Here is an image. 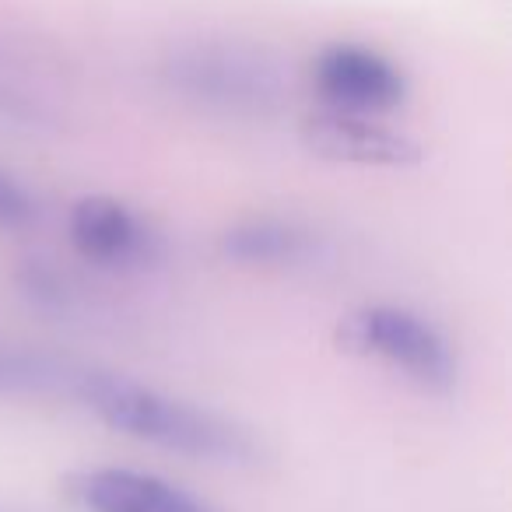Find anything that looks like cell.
Returning <instances> with one entry per match:
<instances>
[{"label": "cell", "mask_w": 512, "mask_h": 512, "mask_svg": "<svg viewBox=\"0 0 512 512\" xmlns=\"http://www.w3.org/2000/svg\"><path fill=\"white\" fill-rule=\"evenodd\" d=\"M102 425L137 442L190 456V460L246 467L260 460V442L249 428L193 400L172 397L130 376L88 365L78 397Z\"/></svg>", "instance_id": "6da1fadb"}, {"label": "cell", "mask_w": 512, "mask_h": 512, "mask_svg": "<svg viewBox=\"0 0 512 512\" xmlns=\"http://www.w3.org/2000/svg\"><path fill=\"white\" fill-rule=\"evenodd\" d=\"M162 78L179 99L225 116H267L285 99V74L264 50L232 39H193L165 53Z\"/></svg>", "instance_id": "7a4b0ae2"}, {"label": "cell", "mask_w": 512, "mask_h": 512, "mask_svg": "<svg viewBox=\"0 0 512 512\" xmlns=\"http://www.w3.org/2000/svg\"><path fill=\"white\" fill-rule=\"evenodd\" d=\"M337 337L348 351L379 358L432 393H449L456 386V355L449 341L411 309L365 306L341 323Z\"/></svg>", "instance_id": "3957f363"}, {"label": "cell", "mask_w": 512, "mask_h": 512, "mask_svg": "<svg viewBox=\"0 0 512 512\" xmlns=\"http://www.w3.org/2000/svg\"><path fill=\"white\" fill-rule=\"evenodd\" d=\"M71 242L88 264L106 271H148L162 260L165 242L141 214L116 197H81L71 207Z\"/></svg>", "instance_id": "277c9868"}, {"label": "cell", "mask_w": 512, "mask_h": 512, "mask_svg": "<svg viewBox=\"0 0 512 512\" xmlns=\"http://www.w3.org/2000/svg\"><path fill=\"white\" fill-rule=\"evenodd\" d=\"M316 88L330 109L348 113H390L407 99V78L393 60L358 43H337L316 57L313 64Z\"/></svg>", "instance_id": "5b68a950"}, {"label": "cell", "mask_w": 512, "mask_h": 512, "mask_svg": "<svg viewBox=\"0 0 512 512\" xmlns=\"http://www.w3.org/2000/svg\"><path fill=\"white\" fill-rule=\"evenodd\" d=\"M302 144L327 162L369 165V169H407L421 162V144L386 123L348 109H323L302 123Z\"/></svg>", "instance_id": "8992f818"}, {"label": "cell", "mask_w": 512, "mask_h": 512, "mask_svg": "<svg viewBox=\"0 0 512 512\" xmlns=\"http://www.w3.org/2000/svg\"><path fill=\"white\" fill-rule=\"evenodd\" d=\"M67 491L85 512H221L165 477L127 467L78 470L67 477Z\"/></svg>", "instance_id": "52a82bcc"}, {"label": "cell", "mask_w": 512, "mask_h": 512, "mask_svg": "<svg viewBox=\"0 0 512 512\" xmlns=\"http://www.w3.org/2000/svg\"><path fill=\"white\" fill-rule=\"evenodd\" d=\"M64 78L50 53L18 36H0V123L43 127L60 113Z\"/></svg>", "instance_id": "ba28073f"}, {"label": "cell", "mask_w": 512, "mask_h": 512, "mask_svg": "<svg viewBox=\"0 0 512 512\" xmlns=\"http://www.w3.org/2000/svg\"><path fill=\"white\" fill-rule=\"evenodd\" d=\"M221 253L235 264L249 267H288L313 260L320 253V239L306 228L292 225V221L253 218L221 235Z\"/></svg>", "instance_id": "9c48e42d"}, {"label": "cell", "mask_w": 512, "mask_h": 512, "mask_svg": "<svg viewBox=\"0 0 512 512\" xmlns=\"http://www.w3.org/2000/svg\"><path fill=\"white\" fill-rule=\"evenodd\" d=\"M88 365L50 351L0 348V397H78Z\"/></svg>", "instance_id": "30bf717a"}, {"label": "cell", "mask_w": 512, "mask_h": 512, "mask_svg": "<svg viewBox=\"0 0 512 512\" xmlns=\"http://www.w3.org/2000/svg\"><path fill=\"white\" fill-rule=\"evenodd\" d=\"M22 292H25V299L36 309H43V313H71L74 309L71 281H67L57 267L39 264V260H32L22 271Z\"/></svg>", "instance_id": "8fae6325"}, {"label": "cell", "mask_w": 512, "mask_h": 512, "mask_svg": "<svg viewBox=\"0 0 512 512\" xmlns=\"http://www.w3.org/2000/svg\"><path fill=\"white\" fill-rule=\"evenodd\" d=\"M36 218H39V207L29 197V190L11 172L0 169V228L18 232V228H29Z\"/></svg>", "instance_id": "7c38bea8"}]
</instances>
